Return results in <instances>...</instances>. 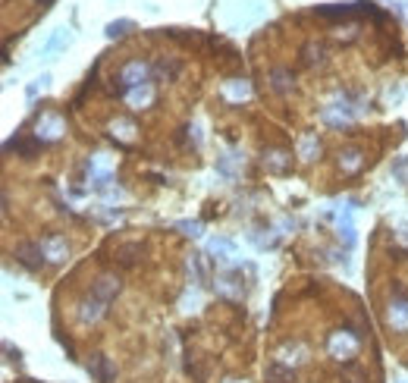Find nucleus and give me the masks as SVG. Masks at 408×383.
I'll return each instance as SVG.
<instances>
[{
  "label": "nucleus",
  "instance_id": "f257e3e1",
  "mask_svg": "<svg viewBox=\"0 0 408 383\" xmlns=\"http://www.w3.org/2000/svg\"><path fill=\"white\" fill-rule=\"evenodd\" d=\"M361 349V333L345 326V330H333L330 339H326V352H330L336 361H352Z\"/></svg>",
  "mask_w": 408,
  "mask_h": 383
},
{
  "label": "nucleus",
  "instance_id": "f03ea898",
  "mask_svg": "<svg viewBox=\"0 0 408 383\" xmlns=\"http://www.w3.org/2000/svg\"><path fill=\"white\" fill-rule=\"evenodd\" d=\"M148 75H151L148 63H144V60H129L123 69H119V75H116L119 85L113 88V91H119L126 98V91H129V88H135V85H144V82H148Z\"/></svg>",
  "mask_w": 408,
  "mask_h": 383
},
{
  "label": "nucleus",
  "instance_id": "7ed1b4c3",
  "mask_svg": "<svg viewBox=\"0 0 408 383\" xmlns=\"http://www.w3.org/2000/svg\"><path fill=\"white\" fill-rule=\"evenodd\" d=\"M386 320L393 330H408V292L402 286H395L393 301L386 308Z\"/></svg>",
  "mask_w": 408,
  "mask_h": 383
},
{
  "label": "nucleus",
  "instance_id": "20e7f679",
  "mask_svg": "<svg viewBox=\"0 0 408 383\" xmlns=\"http://www.w3.org/2000/svg\"><path fill=\"white\" fill-rule=\"evenodd\" d=\"M217 292L223 295V299H242V295H245V286H242V273H239L236 267L223 270V273L217 276Z\"/></svg>",
  "mask_w": 408,
  "mask_h": 383
},
{
  "label": "nucleus",
  "instance_id": "39448f33",
  "mask_svg": "<svg viewBox=\"0 0 408 383\" xmlns=\"http://www.w3.org/2000/svg\"><path fill=\"white\" fill-rule=\"evenodd\" d=\"M13 255H16V261L22 264L25 270H41V264H44L41 242H19Z\"/></svg>",
  "mask_w": 408,
  "mask_h": 383
},
{
  "label": "nucleus",
  "instance_id": "423d86ee",
  "mask_svg": "<svg viewBox=\"0 0 408 383\" xmlns=\"http://www.w3.org/2000/svg\"><path fill=\"white\" fill-rule=\"evenodd\" d=\"M107 311V301L94 299V295H85V299L79 301V311H75V317H79V324H94V320H100Z\"/></svg>",
  "mask_w": 408,
  "mask_h": 383
},
{
  "label": "nucleus",
  "instance_id": "0eeeda50",
  "mask_svg": "<svg viewBox=\"0 0 408 383\" xmlns=\"http://www.w3.org/2000/svg\"><path fill=\"white\" fill-rule=\"evenodd\" d=\"M91 295H94V299H100V301H107V305H110V301L119 295V276H116V273H104V276H98V280H94V286H91Z\"/></svg>",
  "mask_w": 408,
  "mask_h": 383
},
{
  "label": "nucleus",
  "instance_id": "6e6552de",
  "mask_svg": "<svg viewBox=\"0 0 408 383\" xmlns=\"http://www.w3.org/2000/svg\"><path fill=\"white\" fill-rule=\"evenodd\" d=\"M41 251H44V257H47L50 264H63L66 261V255H69V245H66V239L54 232V236L41 239Z\"/></svg>",
  "mask_w": 408,
  "mask_h": 383
},
{
  "label": "nucleus",
  "instance_id": "1a4fd4ad",
  "mask_svg": "<svg viewBox=\"0 0 408 383\" xmlns=\"http://www.w3.org/2000/svg\"><path fill=\"white\" fill-rule=\"evenodd\" d=\"M41 142H54V138L63 135V119L54 117V113H44L41 119H38V132H35Z\"/></svg>",
  "mask_w": 408,
  "mask_h": 383
},
{
  "label": "nucleus",
  "instance_id": "9d476101",
  "mask_svg": "<svg viewBox=\"0 0 408 383\" xmlns=\"http://www.w3.org/2000/svg\"><path fill=\"white\" fill-rule=\"evenodd\" d=\"M88 374H91L98 383H110L116 370H113V364H110V358L107 355H94L91 361H88Z\"/></svg>",
  "mask_w": 408,
  "mask_h": 383
},
{
  "label": "nucleus",
  "instance_id": "9b49d317",
  "mask_svg": "<svg viewBox=\"0 0 408 383\" xmlns=\"http://www.w3.org/2000/svg\"><path fill=\"white\" fill-rule=\"evenodd\" d=\"M126 100H129V107L142 110V107H148L151 100H154V85H151V82H144V85L129 88V91H126Z\"/></svg>",
  "mask_w": 408,
  "mask_h": 383
},
{
  "label": "nucleus",
  "instance_id": "f8f14e48",
  "mask_svg": "<svg viewBox=\"0 0 408 383\" xmlns=\"http://www.w3.org/2000/svg\"><path fill=\"white\" fill-rule=\"evenodd\" d=\"M289 163H292L289 151L273 148V151H267V154H264V167H267L270 173H286V170H289Z\"/></svg>",
  "mask_w": 408,
  "mask_h": 383
},
{
  "label": "nucleus",
  "instance_id": "ddd939ff",
  "mask_svg": "<svg viewBox=\"0 0 408 383\" xmlns=\"http://www.w3.org/2000/svg\"><path fill=\"white\" fill-rule=\"evenodd\" d=\"M292 85H295V75H292V69H282V66L270 69V88H273L276 94H286Z\"/></svg>",
  "mask_w": 408,
  "mask_h": 383
},
{
  "label": "nucleus",
  "instance_id": "4468645a",
  "mask_svg": "<svg viewBox=\"0 0 408 383\" xmlns=\"http://www.w3.org/2000/svg\"><path fill=\"white\" fill-rule=\"evenodd\" d=\"M364 163V154L358 148H345L339 151V167H342V173H355L358 167Z\"/></svg>",
  "mask_w": 408,
  "mask_h": 383
},
{
  "label": "nucleus",
  "instance_id": "2eb2a0df",
  "mask_svg": "<svg viewBox=\"0 0 408 383\" xmlns=\"http://www.w3.org/2000/svg\"><path fill=\"white\" fill-rule=\"evenodd\" d=\"M223 91H226V98H232V100H245L251 94V85L245 79H229L223 85Z\"/></svg>",
  "mask_w": 408,
  "mask_h": 383
},
{
  "label": "nucleus",
  "instance_id": "dca6fc26",
  "mask_svg": "<svg viewBox=\"0 0 408 383\" xmlns=\"http://www.w3.org/2000/svg\"><path fill=\"white\" fill-rule=\"evenodd\" d=\"M320 154V142H317V135H305L299 142V157L301 160H314V157Z\"/></svg>",
  "mask_w": 408,
  "mask_h": 383
},
{
  "label": "nucleus",
  "instance_id": "f3484780",
  "mask_svg": "<svg viewBox=\"0 0 408 383\" xmlns=\"http://www.w3.org/2000/svg\"><path fill=\"white\" fill-rule=\"evenodd\" d=\"M232 251H236V248H232L229 239H211V255H217L220 261H229Z\"/></svg>",
  "mask_w": 408,
  "mask_h": 383
},
{
  "label": "nucleus",
  "instance_id": "a211bd4d",
  "mask_svg": "<svg viewBox=\"0 0 408 383\" xmlns=\"http://www.w3.org/2000/svg\"><path fill=\"white\" fill-rule=\"evenodd\" d=\"M63 44H69V31L66 29H56V35L44 44V54H54V50H60Z\"/></svg>",
  "mask_w": 408,
  "mask_h": 383
},
{
  "label": "nucleus",
  "instance_id": "6ab92c4d",
  "mask_svg": "<svg viewBox=\"0 0 408 383\" xmlns=\"http://www.w3.org/2000/svg\"><path fill=\"white\" fill-rule=\"evenodd\" d=\"M135 29V25L129 22V19H119V22H110L107 25V38H123L126 31H132Z\"/></svg>",
  "mask_w": 408,
  "mask_h": 383
},
{
  "label": "nucleus",
  "instance_id": "aec40b11",
  "mask_svg": "<svg viewBox=\"0 0 408 383\" xmlns=\"http://www.w3.org/2000/svg\"><path fill=\"white\" fill-rule=\"evenodd\" d=\"M154 73L160 75V79H173V75L179 73V63H167V60H160V63H157Z\"/></svg>",
  "mask_w": 408,
  "mask_h": 383
},
{
  "label": "nucleus",
  "instance_id": "412c9836",
  "mask_svg": "<svg viewBox=\"0 0 408 383\" xmlns=\"http://www.w3.org/2000/svg\"><path fill=\"white\" fill-rule=\"evenodd\" d=\"M339 239H342L345 248H352V245H355V230H352L349 220H345V223H339Z\"/></svg>",
  "mask_w": 408,
  "mask_h": 383
},
{
  "label": "nucleus",
  "instance_id": "4be33fe9",
  "mask_svg": "<svg viewBox=\"0 0 408 383\" xmlns=\"http://www.w3.org/2000/svg\"><path fill=\"white\" fill-rule=\"evenodd\" d=\"M324 60V47L320 44H311V47H305V63L308 66H314V63Z\"/></svg>",
  "mask_w": 408,
  "mask_h": 383
},
{
  "label": "nucleus",
  "instance_id": "5701e85b",
  "mask_svg": "<svg viewBox=\"0 0 408 383\" xmlns=\"http://www.w3.org/2000/svg\"><path fill=\"white\" fill-rule=\"evenodd\" d=\"M116 129H119V138H123V142H129L132 132H135V126L126 123V119H119V123H113V132H116Z\"/></svg>",
  "mask_w": 408,
  "mask_h": 383
},
{
  "label": "nucleus",
  "instance_id": "b1692460",
  "mask_svg": "<svg viewBox=\"0 0 408 383\" xmlns=\"http://www.w3.org/2000/svg\"><path fill=\"white\" fill-rule=\"evenodd\" d=\"M192 264H195V276H198V283L204 286V283H207V270H204V261H201V255H195Z\"/></svg>",
  "mask_w": 408,
  "mask_h": 383
},
{
  "label": "nucleus",
  "instance_id": "393cba45",
  "mask_svg": "<svg viewBox=\"0 0 408 383\" xmlns=\"http://www.w3.org/2000/svg\"><path fill=\"white\" fill-rule=\"evenodd\" d=\"M138 251H142L138 245H126V248H119V261H123V264H132V261H135L132 255H138Z\"/></svg>",
  "mask_w": 408,
  "mask_h": 383
},
{
  "label": "nucleus",
  "instance_id": "a878e982",
  "mask_svg": "<svg viewBox=\"0 0 408 383\" xmlns=\"http://www.w3.org/2000/svg\"><path fill=\"white\" fill-rule=\"evenodd\" d=\"M179 230H186L188 236H201V223H179Z\"/></svg>",
  "mask_w": 408,
  "mask_h": 383
},
{
  "label": "nucleus",
  "instance_id": "bb28decb",
  "mask_svg": "<svg viewBox=\"0 0 408 383\" xmlns=\"http://www.w3.org/2000/svg\"><path fill=\"white\" fill-rule=\"evenodd\" d=\"M41 3H50V0H41Z\"/></svg>",
  "mask_w": 408,
  "mask_h": 383
}]
</instances>
